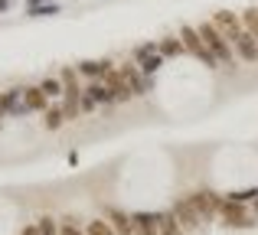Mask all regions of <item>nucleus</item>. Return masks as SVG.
Segmentation results:
<instances>
[{
	"label": "nucleus",
	"mask_w": 258,
	"mask_h": 235,
	"mask_svg": "<svg viewBox=\"0 0 258 235\" xmlns=\"http://www.w3.org/2000/svg\"><path fill=\"white\" fill-rule=\"evenodd\" d=\"M196 30H200V36H203V43L209 46V49L216 52V56H219V62L222 65H235V49H232V43H229V36L226 33L219 30V26L213 23V20H203L200 26H196Z\"/></svg>",
	"instance_id": "1"
},
{
	"label": "nucleus",
	"mask_w": 258,
	"mask_h": 235,
	"mask_svg": "<svg viewBox=\"0 0 258 235\" xmlns=\"http://www.w3.org/2000/svg\"><path fill=\"white\" fill-rule=\"evenodd\" d=\"M180 39H183V46H186L189 56H196L203 65H206V69H219V65H222L219 56H216V52L209 49L206 43H203V36H200V30H196V26L183 23V26H180Z\"/></svg>",
	"instance_id": "2"
},
{
	"label": "nucleus",
	"mask_w": 258,
	"mask_h": 235,
	"mask_svg": "<svg viewBox=\"0 0 258 235\" xmlns=\"http://www.w3.org/2000/svg\"><path fill=\"white\" fill-rule=\"evenodd\" d=\"M186 199L193 203V209L200 212L203 222H213V219H219V206H222V199H226V196H219V193L209 190V186H203V190L189 193Z\"/></svg>",
	"instance_id": "3"
},
{
	"label": "nucleus",
	"mask_w": 258,
	"mask_h": 235,
	"mask_svg": "<svg viewBox=\"0 0 258 235\" xmlns=\"http://www.w3.org/2000/svg\"><path fill=\"white\" fill-rule=\"evenodd\" d=\"M219 219L229 229H248V225H255L245 212V203H235V199H229V196L222 199V206H219Z\"/></svg>",
	"instance_id": "4"
},
{
	"label": "nucleus",
	"mask_w": 258,
	"mask_h": 235,
	"mask_svg": "<svg viewBox=\"0 0 258 235\" xmlns=\"http://www.w3.org/2000/svg\"><path fill=\"white\" fill-rule=\"evenodd\" d=\"M170 209L176 212V219H180V225L186 229V235L189 232H203V225H206V222L200 219V212L193 209V203H189V199H176Z\"/></svg>",
	"instance_id": "5"
},
{
	"label": "nucleus",
	"mask_w": 258,
	"mask_h": 235,
	"mask_svg": "<svg viewBox=\"0 0 258 235\" xmlns=\"http://www.w3.org/2000/svg\"><path fill=\"white\" fill-rule=\"evenodd\" d=\"M101 82L111 89V95H114V102H118V105H124V102H131V98H134V92H131V85H127V79H124V72H121V69L105 72Z\"/></svg>",
	"instance_id": "6"
},
{
	"label": "nucleus",
	"mask_w": 258,
	"mask_h": 235,
	"mask_svg": "<svg viewBox=\"0 0 258 235\" xmlns=\"http://www.w3.org/2000/svg\"><path fill=\"white\" fill-rule=\"evenodd\" d=\"M121 72H124V79H127V85H131L134 98H144L147 92L154 89V79H147L144 72L138 69V62H127V65H121Z\"/></svg>",
	"instance_id": "7"
},
{
	"label": "nucleus",
	"mask_w": 258,
	"mask_h": 235,
	"mask_svg": "<svg viewBox=\"0 0 258 235\" xmlns=\"http://www.w3.org/2000/svg\"><path fill=\"white\" fill-rule=\"evenodd\" d=\"M232 49L242 62H258V36H252L248 30H242L239 36L232 39Z\"/></svg>",
	"instance_id": "8"
},
{
	"label": "nucleus",
	"mask_w": 258,
	"mask_h": 235,
	"mask_svg": "<svg viewBox=\"0 0 258 235\" xmlns=\"http://www.w3.org/2000/svg\"><path fill=\"white\" fill-rule=\"evenodd\" d=\"M213 23H216V26H219V30L229 36V43H232V39L239 36L242 30H245V26H242V13H232V10H216Z\"/></svg>",
	"instance_id": "9"
},
{
	"label": "nucleus",
	"mask_w": 258,
	"mask_h": 235,
	"mask_svg": "<svg viewBox=\"0 0 258 235\" xmlns=\"http://www.w3.org/2000/svg\"><path fill=\"white\" fill-rule=\"evenodd\" d=\"M105 219L111 222L114 235H138V229H134V216H127L124 209H114V206H108V209H105Z\"/></svg>",
	"instance_id": "10"
},
{
	"label": "nucleus",
	"mask_w": 258,
	"mask_h": 235,
	"mask_svg": "<svg viewBox=\"0 0 258 235\" xmlns=\"http://www.w3.org/2000/svg\"><path fill=\"white\" fill-rule=\"evenodd\" d=\"M76 69H79V75L88 79V82H98V79H105V72L114 69V62L111 59H85V62L76 65Z\"/></svg>",
	"instance_id": "11"
},
{
	"label": "nucleus",
	"mask_w": 258,
	"mask_h": 235,
	"mask_svg": "<svg viewBox=\"0 0 258 235\" xmlns=\"http://www.w3.org/2000/svg\"><path fill=\"white\" fill-rule=\"evenodd\" d=\"M23 105L30 111H39V115H43V111H49V95H46L39 85H26L23 89Z\"/></svg>",
	"instance_id": "12"
},
{
	"label": "nucleus",
	"mask_w": 258,
	"mask_h": 235,
	"mask_svg": "<svg viewBox=\"0 0 258 235\" xmlns=\"http://www.w3.org/2000/svg\"><path fill=\"white\" fill-rule=\"evenodd\" d=\"M138 235H160V212H131Z\"/></svg>",
	"instance_id": "13"
},
{
	"label": "nucleus",
	"mask_w": 258,
	"mask_h": 235,
	"mask_svg": "<svg viewBox=\"0 0 258 235\" xmlns=\"http://www.w3.org/2000/svg\"><path fill=\"white\" fill-rule=\"evenodd\" d=\"M85 92L101 105V108H111V105H118V102H114V95H111V89H108L101 79H98V82H88V85H85Z\"/></svg>",
	"instance_id": "14"
},
{
	"label": "nucleus",
	"mask_w": 258,
	"mask_h": 235,
	"mask_svg": "<svg viewBox=\"0 0 258 235\" xmlns=\"http://www.w3.org/2000/svg\"><path fill=\"white\" fill-rule=\"evenodd\" d=\"M186 52V46H183L180 36H160V56L164 59H176Z\"/></svg>",
	"instance_id": "15"
},
{
	"label": "nucleus",
	"mask_w": 258,
	"mask_h": 235,
	"mask_svg": "<svg viewBox=\"0 0 258 235\" xmlns=\"http://www.w3.org/2000/svg\"><path fill=\"white\" fill-rule=\"evenodd\" d=\"M160 235H186V229L180 225V219H176L173 209L160 212Z\"/></svg>",
	"instance_id": "16"
},
{
	"label": "nucleus",
	"mask_w": 258,
	"mask_h": 235,
	"mask_svg": "<svg viewBox=\"0 0 258 235\" xmlns=\"http://www.w3.org/2000/svg\"><path fill=\"white\" fill-rule=\"evenodd\" d=\"M62 124H66L62 105H49V111H43V127H46V131H59Z\"/></svg>",
	"instance_id": "17"
},
{
	"label": "nucleus",
	"mask_w": 258,
	"mask_h": 235,
	"mask_svg": "<svg viewBox=\"0 0 258 235\" xmlns=\"http://www.w3.org/2000/svg\"><path fill=\"white\" fill-rule=\"evenodd\" d=\"M17 105H23V89H4L0 92V111L10 115Z\"/></svg>",
	"instance_id": "18"
},
{
	"label": "nucleus",
	"mask_w": 258,
	"mask_h": 235,
	"mask_svg": "<svg viewBox=\"0 0 258 235\" xmlns=\"http://www.w3.org/2000/svg\"><path fill=\"white\" fill-rule=\"evenodd\" d=\"M164 62H167V59L160 56V52H154V56H144V59H141V62H138V69L144 72L147 79H154V75H157L160 69H164Z\"/></svg>",
	"instance_id": "19"
},
{
	"label": "nucleus",
	"mask_w": 258,
	"mask_h": 235,
	"mask_svg": "<svg viewBox=\"0 0 258 235\" xmlns=\"http://www.w3.org/2000/svg\"><path fill=\"white\" fill-rule=\"evenodd\" d=\"M56 13H62V7L59 4H26V17L36 20V17H56Z\"/></svg>",
	"instance_id": "20"
},
{
	"label": "nucleus",
	"mask_w": 258,
	"mask_h": 235,
	"mask_svg": "<svg viewBox=\"0 0 258 235\" xmlns=\"http://www.w3.org/2000/svg\"><path fill=\"white\" fill-rule=\"evenodd\" d=\"M39 89H43V92H46L49 98H62L66 85H62V79H59V75H46L43 82H39Z\"/></svg>",
	"instance_id": "21"
},
{
	"label": "nucleus",
	"mask_w": 258,
	"mask_h": 235,
	"mask_svg": "<svg viewBox=\"0 0 258 235\" xmlns=\"http://www.w3.org/2000/svg\"><path fill=\"white\" fill-rule=\"evenodd\" d=\"M85 235H114V229L105 216H98V219H88L85 222Z\"/></svg>",
	"instance_id": "22"
},
{
	"label": "nucleus",
	"mask_w": 258,
	"mask_h": 235,
	"mask_svg": "<svg viewBox=\"0 0 258 235\" xmlns=\"http://www.w3.org/2000/svg\"><path fill=\"white\" fill-rule=\"evenodd\" d=\"M154 52H160V39H147V43L134 46V62H141L144 56H154Z\"/></svg>",
	"instance_id": "23"
},
{
	"label": "nucleus",
	"mask_w": 258,
	"mask_h": 235,
	"mask_svg": "<svg viewBox=\"0 0 258 235\" xmlns=\"http://www.w3.org/2000/svg\"><path fill=\"white\" fill-rule=\"evenodd\" d=\"M59 235H85V225H79L72 216L59 219Z\"/></svg>",
	"instance_id": "24"
},
{
	"label": "nucleus",
	"mask_w": 258,
	"mask_h": 235,
	"mask_svg": "<svg viewBox=\"0 0 258 235\" xmlns=\"http://www.w3.org/2000/svg\"><path fill=\"white\" fill-rule=\"evenodd\" d=\"M36 229H39V235H59V219L39 216V219H36Z\"/></svg>",
	"instance_id": "25"
},
{
	"label": "nucleus",
	"mask_w": 258,
	"mask_h": 235,
	"mask_svg": "<svg viewBox=\"0 0 258 235\" xmlns=\"http://www.w3.org/2000/svg\"><path fill=\"white\" fill-rule=\"evenodd\" d=\"M242 26H245L252 36H258V7H248V10L242 13Z\"/></svg>",
	"instance_id": "26"
},
{
	"label": "nucleus",
	"mask_w": 258,
	"mask_h": 235,
	"mask_svg": "<svg viewBox=\"0 0 258 235\" xmlns=\"http://www.w3.org/2000/svg\"><path fill=\"white\" fill-rule=\"evenodd\" d=\"M229 199H235V203H255L258 196V186H252V190H235V193H226Z\"/></svg>",
	"instance_id": "27"
},
{
	"label": "nucleus",
	"mask_w": 258,
	"mask_h": 235,
	"mask_svg": "<svg viewBox=\"0 0 258 235\" xmlns=\"http://www.w3.org/2000/svg\"><path fill=\"white\" fill-rule=\"evenodd\" d=\"M79 105H82V111H95V108H98V102H95V98L88 95V92H82V98H79Z\"/></svg>",
	"instance_id": "28"
},
{
	"label": "nucleus",
	"mask_w": 258,
	"mask_h": 235,
	"mask_svg": "<svg viewBox=\"0 0 258 235\" xmlns=\"http://www.w3.org/2000/svg\"><path fill=\"white\" fill-rule=\"evenodd\" d=\"M20 235H39V229H36V222H30V225H26V229L20 232Z\"/></svg>",
	"instance_id": "29"
},
{
	"label": "nucleus",
	"mask_w": 258,
	"mask_h": 235,
	"mask_svg": "<svg viewBox=\"0 0 258 235\" xmlns=\"http://www.w3.org/2000/svg\"><path fill=\"white\" fill-rule=\"evenodd\" d=\"M10 4H13V0H0V13H7V10H10Z\"/></svg>",
	"instance_id": "30"
},
{
	"label": "nucleus",
	"mask_w": 258,
	"mask_h": 235,
	"mask_svg": "<svg viewBox=\"0 0 258 235\" xmlns=\"http://www.w3.org/2000/svg\"><path fill=\"white\" fill-rule=\"evenodd\" d=\"M26 4H59V0H26Z\"/></svg>",
	"instance_id": "31"
},
{
	"label": "nucleus",
	"mask_w": 258,
	"mask_h": 235,
	"mask_svg": "<svg viewBox=\"0 0 258 235\" xmlns=\"http://www.w3.org/2000/svg\"><path fill=\"white\" fill-rule=\"evenodd\" d=\"M255 216H258V196H255Z\"/></svg>",
	"instance_id": "32"
},
{
	"label": "nucleus",
	"mask_w": 258,
	"mask_h": 235,
	"mask_svg": "<svg viewBox=\"0 0 258 235\" xmlns=\"http://www.w3.org/2000/svg\"><path fill=\"white\" fill-rule=\"evenodd\" d=\"M0 121H4V111H0Z\"/></svg>",
	"instance_id": "33"
}]
</instances>
